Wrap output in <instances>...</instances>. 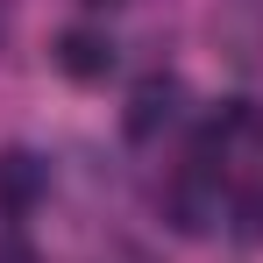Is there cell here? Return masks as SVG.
Segmentation results:
<instances>
[{
  "label": "cell",
  "mask_w": 263,
  "mask_h": 263,
  "mask_svg": "<svg viewBox=\"0 0 263 263\" xmlns=\"http://www.w3.org/2000/svg\"><path fill=\"white\" fill-rule=\"evenodd\" d=\"M178 107H185V86H178V79H142L135 100H128V135H135V142H149L157 128H171V121H178Z\"/></svg>",
  "instance_id": "obj_1"
},
{
  "label": "cell",
  "mask_w": 263,
  "mask_h": 263,
  "mask_svg": "<svg viewBox=\"0 0 263 263\" xmlns=\"http://www.w3.org/2000/svg\"><path fill=\"white\" fill-rule=\"evenodd\" d=\"M0 263H36V256H29L22 242H7V249H0Z\"/></svg>",
  "instance_id": "obj_6"
},
{
  "label": "cell",
  "mask_w": 263,
  "mask_h": 263,
  "mask_svg": "<svg viewBox=\"0 0 263 263\" xmlns=\"http://www.w3.org/2000/svg\"><path fill=\"white\" fill-rule=\"evenodd\" d=\"M86 7H92V14H100V7H121V0H86Z\"/></svg>",
  "instance_id": "obj_7"
},
{
  "label": "cell",
  "mask_w": 263,
  "mask_h": 263,
  "mask_svg": "<svg viewBox=\"0 0 263 263\" xmlns=\"http://www.w3.org/2000/svg\"><path fill=\"white\" fill-rule=\"evenodd\" d=\"M50 185V164L29 149H0V214H29Z\"/></svg>",
  "instance_id": "obj_2"
},
{
  "label": "cell",
  "mask_w": 263,
  "mask_h": 263,
  "mask_svg": "<svg viewBox=\"0 0 263 263\" xmlns=\"http://www.w3.org/2000/svg\"><path fill=\"white\" fill-rule=\"evenodd\" d=\"M214 220H220V192L199 171L178 178V185H171V228H178V235H206Z\"/></svg>",
  "instance_id": "obj_4"
},
{
  "label": "cell",
  "mask_w": 263,
  "mask_h": 263,
  "mask_svg": "<svg viewBox=\"0 0 263 263\" xmlns=\"http://www.w3.org/2000/svg\"><path fill=\"white\" fill-rule=\"evenodd\" d=\"M235 235L242 242H263V199H235Z\"/></svg>",
  "instance_id": "obj_5"
},
{
  "label": "cell",
  "mask_w": 263,
  "mask_h": 263,
  "mask_svg": "<svg viewBox=\"0 0 263 263\" xmlns=\"http://www.w3.org/2000/svg\"><path fill=\"white\" fill-rule=\"evenodd\" d=\"M57 71L79 79V86H92V79L114 71V43H107L100 29H64V36H57Z\"/></svg>",
  "instance_id": "obj_3"
}]
</instances>
